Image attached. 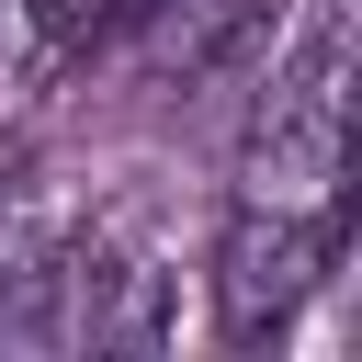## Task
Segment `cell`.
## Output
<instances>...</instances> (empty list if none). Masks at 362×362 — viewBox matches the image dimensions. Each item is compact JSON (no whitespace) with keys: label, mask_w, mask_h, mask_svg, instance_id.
I'll use <instances>...</instances> for the list:
<instances>
[{"label":"cell","mask_w":362,"mask_h":362,"mask_svg":"<svg viewBox=\"0 0 362 362\" xmlns=\"http://www.w3.org/2000/svg\"><path fill=\"white\" fill-rule=\"evenodd\" d=\"M339 215H351V0H317V23L294 34V57L249 113L238 192L204 260L226 351H260L305 317V294L339 272Z\"/></svg>","instance_id":"1"},{"label":"cell","mask_w":362,"mask_h":362,"mask_svg":"<svg viewBox=\"0 0 362 362\" xmlns=\"http://www.w3.org/2000/svg\"><path fill=\"white\" fill-rule=\"evenodd\" d=\"M181 328V294H170V249L147 226V204H113V215H68L57 238V351H147Z\"/></svg>","instance_id":"2"}]
</instances>
